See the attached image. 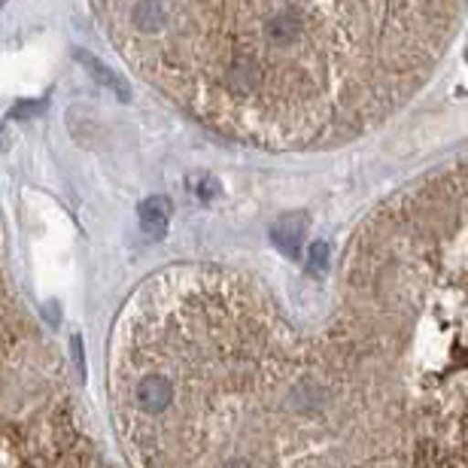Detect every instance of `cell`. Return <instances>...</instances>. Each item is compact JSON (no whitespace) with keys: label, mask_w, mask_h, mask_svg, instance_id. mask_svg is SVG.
Masks as SVG:
<instances>
[{"label":"cell","mask_w":468,"mask_h":468,"mask_svg":"<svg viewBox=\"0 0 468 468\" xmlns=\"http://www.w3.org/2000/svg\"><path fill=\"white\" fill-rule=\"evenodd\" d=\"M307 274L311 277H325L329 274V243H314L311 259H307Z\"/></svg>","instance_id":"obj_5"},{"label":"cell","mask_w":468,"mask_h":468,"mask_svg":"<svg viewBox=\"0 0 468 468\" xmlns=\"http://www.w3.org/2000/svg\"><path fill=\"white\" fill-rule=\"evenodd\" d=\"M167 222H171V201L155 195L140 204V226L149 234V238H165L167 234Z\"/></svg>","instance_id":"obj_3"},{"label":"cell","mask_w":468,"mask_h":468,"mask_svg":"<svg viewBox=\"0 0 468 468\" xmlns=\"http://www.w3.org/2000/svg\"><path fill=\"white\" fill-rule=\"evenodd\" d=\"M4 144H6V131H4V125H0V149H4Z\"/></svg>","instance_id":"obj_6"},{"label":"cell","mask_w":468,"mask_h":468,"mask_svg":"<svg viewBox=\"0 0 468 468\" xmlns=\"http://www.w3.org/2000/svg\"><path fill=\"white\" fill-rule=\"evenodd\" d=\"M304 231H307L304 213H283V217L274 222V229H271V240H274V247L283 252L286 259H298L302 256Z\"/></svg>","instance_id":"obj_2"},{"label":"cell","mask_w":468,"mask_h":468,"mask_svg":"<svg viewBox=\"0 0 468 468\" xmlns=\"http://www.w3.org/2000/svg\"><path fill=\"white\" fill-rule=\"evenodd\" d=\"M335 292L183 265L110 344L134 468H465V180L435 176L359 231Z\"/></svg>","instance_id":"obj_1"},{"label":"cell","mask_w":468,"mask_h":468,"mask_svg":"<svg viewBox=\"0 0 468 468\" xmlns=\"http://www.w3.org/2000/svg\"><path fill=\"white\" fill-rule=\"evenodd\" d=\"M80 61H82V68H86L91 77H95V82H101L104 89H110V91H116V98H122L125 101L128 98V89H125V80L119 77V73H113L107 68V64H101L95 55H89L86 49L80 52Z\"/></svg>","instance_id":"obj_4"}]
</instances>
